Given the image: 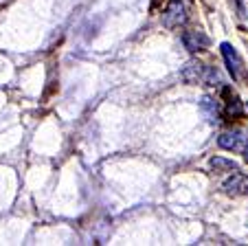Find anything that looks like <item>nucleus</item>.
Masks as SVG:
<instances>
[{"instance_id": "1", "label": "nucleus", "mask_w": 248, "mask_h": 246, "mask_svg": "<svg viewBox=\"0 0 248 246\" xmlns=\"http://www.w3.org/2000/svg\"><path fill=\"white\" fill-rule=\"evenodd\" d=\"M180 77L187 82V84H206V86H217L220 84V75L216 68L202 64V62H189L183 70H180Z\"/></svg>"}, {"instance_id": "2", "label": "nucleus", "mask_w": 248, "mask_h": 246, "mask_svg": "<svg viewBox=\"0 0 248 246\" xmlns=\"http://www.w3.org/2000/svg\"><path fill=\"white\" fill-rule=\"evenodd\" d=\"M217 145L222 149L229 152H239L248 158V132L246 130H233V132H224L217 139Z\"/></svg>"}, {"instance_id": "3", "label": "nucleus", "mask_w": 248, "mask_h": 246, "mask_svg": "<svg viewBox=\"0 0 248 246\" xmlns=\"http://www.w3.org/2000/svg\"><path fill=\"white\" fill-rule=\"evenodd\" d=\"M185 2L183 0H169L167 7L163 11V24L167 29H173V27H180L185 22Z\"/></svg>"}, {"instance_id": "4", "label": "nucleus", "mask_w": 248, "mask_h": 246, "mask_svg": "<svg viewBox=\"0 0 248 246\" xmlns=\"http://www.w3.org/2000/svg\"><path fill=\"white\" fill-rule=\"evenodd\" d=\"M220 49H222V57H224V62H226V68L233 75V79L244 77V62H242V57H239V53L235 51L229 42H222Z\"/></svg>"}, {"instance_id": "5", "label": "nucleus", "mask_w": 248, "mask_h": 246, "mask_svg": "<svg viewBox=\"0 0 248 246\" xmlns=\"http://www.w3.org/2000/svg\"><path fill=\"white\" fill-rule=\"evenodd\" d=\"M222 191L226 196H248V176L233 174L231 178H226L222 182Z\"/></svg>"}, {"instance_id": "6", "label": "nucleus", "mask_w": 248, "mask_h": 246, "mask_svg": "<svg viewBox=\"0 0 248 246\" xmlns=\"http://www.w3.org/2000/svg\"><path fill=\"white\" fill-rule=\"evenodd\" d=\"M183 44L191 53H196V51H202L204 47H209V37H206L202 31H187L183 35Z\"/></svg>"}, {"instance_id": "7", "label": "nucleus", "mask_w": 248, "mask_h": 246, "mask_svg": "<svg viewBox=\"0 0 248 246\" xmlns=\"http://www.w3.org/2000/svg\"><path fill=\"white\" fill-rule=\"evenodd\" d=\"M211 167L216 172H224V169H233V172H239V165L235 161H229V158H222V156H216L211 158Z\"/></svg>"}, {"instance_id": "8", "label": "nucleus", "mask_w": 248, "mask_h": 246, "mask_svg": "<svg viewBox=\"0 0 248 246\" xmlns=\"http://www.w3.org/2000/svg\"><path fill=\"white\" fill-rule=\"evenodd\" d=\"M202 108L209 112V116H211L209 121H217V103L213 101V99H211V97H204V99H202Z\"/></svg>"}, {"instance_id": "9", "label": "nucleus", "mask_w": 248, "mask_h": 246, "mask_svg": "<svg viewBox=\"0 0 248 246\" xmlns=\"http://www.w3.org/2000/svg\"><path fill=\"white\" fill-rule=\"evenodd\" d=\"M229 112H231V115H233V112H235V115H239V112H242V108H239L237 101H233V103L229 106Z\"/></svg>"}, {"instance_id": "10", "label": "nucleus", "mask_w": 248, "mask_h": 246, "mask_svg": "<svg viewBox=\"0 0 248 246\" xmlns=\"http://www.w3.org/2000/svg\"><path fill=\"white\" fill-rule=\"evenodd\" d=\"M246 110H248V101H246Z\"/></svg>"}]
</instances>
